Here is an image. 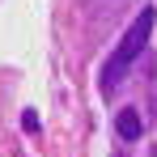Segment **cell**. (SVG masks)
Masks as SVG:
<instances>
[{
  "instance_id": "cell-1",
  "label": "cell",
  "mask_w": 157,
  "mask_h": 157,
  "mask_svg": "<svg viewBox=\"0 0 157 157\" xmlns=\"http://www.w3.org/2000/svg\"><path fill=\"white\" fill-rule=\"evenodd\" d=\"M153 21H157L153 4H144V9H140V13L132 17V26H128V34H123V38H119V47H115V59L106 64V85H110V81L119 77V72L128 68V64H132V59H136V55H140V51H144V47H149V34H153Z\"/></svg>"
},
{
  "instance_id": "cell-2",
  "label": "cell",
  "mask_w": 157,
  "mask_h": 157,
  "mask_svg": "<svg viewBox=\"0 0 157 157\" xmlns=\"http://www.w3.org/2000/svg\"><path fill=\"white\" fill-rule=\"evenodd\" d=\"M115 132H119L123 140H140V132H144V123H140V110L123 106V110L115 115Z\"/></svg>"
},
{
  "instance_id": "cell-3",
  "label": "cell",
  "mask_w": 157,
  "mask_h": 157,
  "mask_svg": "<svg viewBox=\"0 0 157 157\" xmlns=\"http://www.w3.org/2000/svg\"><path fill=\"white\" fill-rule=\"evenodd\" d=\"M21 123H26V132H38V115H34V110H26V115H21Z\"/></svg>"
}]
</instances>
